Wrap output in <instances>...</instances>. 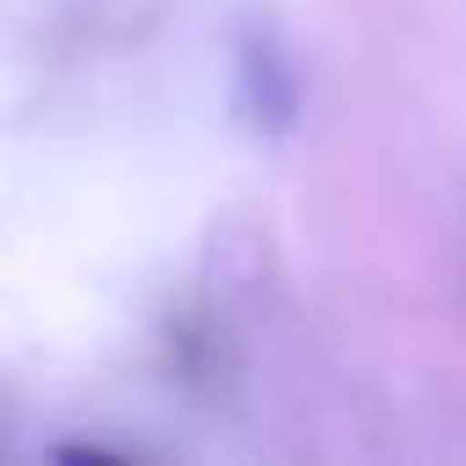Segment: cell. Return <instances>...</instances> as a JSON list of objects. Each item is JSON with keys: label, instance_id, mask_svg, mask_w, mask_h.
<instances>
[{"label": "cell", "instance_id": "1", "mask_svg": "<svg viewBox=\"0 0 466 466\" xmlns=\"http://www.w3.org/2000/svg\"><path fill=\"white\" fill-rule=\"evenodd\" d=\"M242 105H248L253 127H264V132L291 127L297 99H291V77H286V66H280L269 39H253L242 50Z\"/></svg>", "mask_w": 466, "mask_h": 466}]
</instances>
